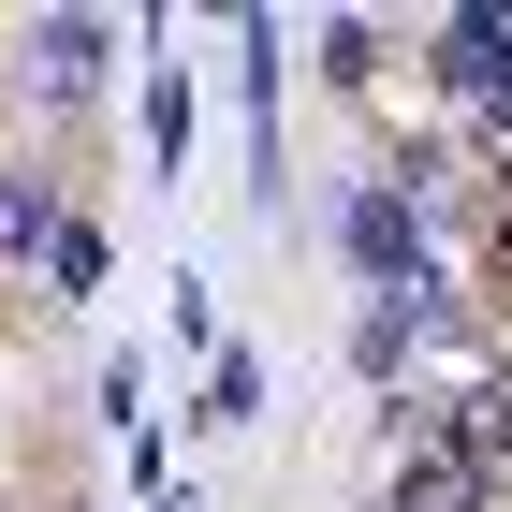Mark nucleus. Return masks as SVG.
<instances>
[{
  "instance_id": "1",
  "label": "nucleus",
  "mask_w": 512,
  "mask_h": 512,
  "mask_svg": "<svg viewBox=\"0 0 512 512\" xmlns=\"http://www.w3.org/2000/svg\"><path fill=\"white\" fill-rule=\"evenodd\" d=\"M103 74H118V30H103V15H30V30H15V88L59 103V118L103 103Z\"/></svg>"
},
{
  "instance_id": "2",
  "label": "nucleus",
  "mask_w": 512,
  "mask_h": 512,
  "mask_svg": "<svg viewBox=\"0 0 512 512\" xmlns=\"http://www.w3.org/2000/svg\"><path fill=\"white\" fill-rule=\"evenodd\" d=\"M337 249H352V264H366V293H381V308H410V293H425V278H439L425 220H410V205H395L381 176H366V191L337 205Z\"/></svg>"
},
{
  "instance_id": "3",
  "label": "nucleus",
  "mask_w": 512,
  "mask_h": 512,
  "mask_svg": "<svg viewBox=\"0 0 512 512\" xmlns=\"http://www.w3.org/2000/svg\"><path fill=\"white\" fill-rule=\"evenodd\" d=\"M425 74L454 88L469 118H512V15H498V0H483V15H454V30H439V59H425Z\"/></svg>"
},
{
  "instance_id": "4",
  "label": "nucleus",
  "mask_w": 512,
  "mask_h": 512,
  "mask_svg": "<svg viewBox=\"0 0 512 512\" xmlns=\"http://www.w3.org/2000/svg\"><path fill=\"white\" fill-rule=\"evenodd\" d=\"M59 220H74V205H59V176H30V161H15V176H0V278L44 264V235H59Z\"/></svg>"
},
{
  "instance_id": "5",
  "label": "nucleus",
  "mask_w": 512,
  "mask_h": 512,
  "mask_svg": "<svg viewBox=\"0 0 512 512\" xmlns=\"http://www.w3.org/2000/svg\"><path fill=\"white\" fill-rule=\"evenodd\" d=\"M410 352H425V337H410V308H381V293H366V308H352V381H366V395H410Z\"/></svg>"
},
{
  "instance_id": "6",
  "label": "nucleus",
  "mask_w": 512,
  "mask_h": 512,
  "mask_svg": "<svg viewBox=\"0 0 512 512\" xmlns=\"http://www.w3.org/2000/svg\"><path fill=\"white\" fill-rule=\"evenodd\" d=\"M88 278H103V220H59L44 235V293H88Z\"/></svg>"
},
{
  "instance_id": "7",
  "label": "nucleus",
  "mask_w": 512,
  "mask_h": 512,
  "mask_svg": "<svg viewBox=\"0 0 512 512\" xmlns=\"http://www.w3.org/2000/svg\"><path fill=\"white\" fill-rule=\"evenodd\" d=\"M322 74H337V88H381V30H366V15H337V30H322Z\"/></svg>"
},
{
  "instance_id": "8",
  "label": "nucleus",
  "mask_w": 512,
  "mask_h": 512,
  "mask_svg": "<svg viewBox=\"0 0 512 512\" xmlns=\"http://www.w3.org/2000/svg\"><path fill=\"white\" fill-rule=\"evenodd\" d=\"M249 410H264V366H249V352H220V381H205V425H249Z\"/></svg>"
}]
</instances>
